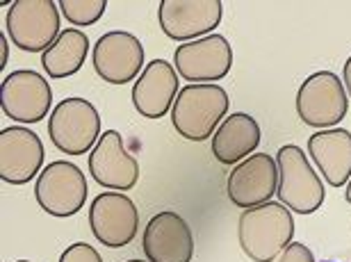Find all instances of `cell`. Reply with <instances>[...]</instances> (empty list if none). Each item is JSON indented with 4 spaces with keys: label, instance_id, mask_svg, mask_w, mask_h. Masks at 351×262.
<instances>
[{
    "label": "cell",
    "instance_id": "28",
    "mask_svg": "<svg viewBox=\"0 0 351 262\" xmlns=\"http://www.w3.org/2000/svg\"><path fill=\"white\" fill-rule=\"evenodd\" d=\"M16 262H30V260H16Z\"/></svg>",
    "mask_w": 351,
    "mask_h": 262
},
{
    "label": "cell",
    "instance_id": "26",
    "mask_svg": "<svg viewBox=\"0 0 351 262\" xmlns=\"http://www.w3.org/2000/svg\"><path fill=\"white\" fill-rule=\"evenodd\" d=\"M345 198H347V203H351V178L347 182V189H345Z\"/></svg>",
    "mask_w": 351,
    "mask_h": 262
},
{
    "label": "cell",
    "instance_id": "21",
    "mask_svg": "<svg viewBox=\"0 0 351 262\" xmlns=\"http://www.w3.org/2000/svg\"><path fill=\"white\" fill-rule=\"evenodd\" d=\"M105 0H60V12L71 25H94L105 14Z\"/></svg>",
    "mask_w": 351,
    "mask_h": 262
},
{
    "label": "cell",
    "instance_id": "19",
    "mask_svg": "<svg viewBox=\"0 0 351 262\" xmlns=\"http://www.w3.org/2000/svg\"><path fill=\"white\" fill-rule=\"evenodd\" d=\"M261 139L263 132L256 119L247 112H235L223 119L213 134V155L221 165L235 167L258 151Z\"/></svg>",
    "mask_w": 351,
    "mask_h": 262
},
{
    "label": "cell",
    "instance_id": "23",
    "mask_svg": "<svg viewBox=\"0 0 351 262\" xmlns=\"http://www.w3.org/2000/svg\"><path fill=\"white\" fill-rule=\"evenodd\" d=\"M274 262H315V256H313V251L308 249L306 244L292 242V244L285 246L283 253H280V256Z\"/></svg>",
    "mask_w": 351,
    "mask_h": 262
},
{
    "label": "cell",
    "instance_id": "18",
    "mask_svg": "<svg viewBox=\"0 0 351 262\" xmlns=\"http://www.w3.org/2000/svg\"><path fill=\"white\" fill-rule=\"evenodd\" d=\"M308 155L333 187H345L351 178V132L345 128H328L311 134Z\"/></svg>",
    "mask_w": 351,
    "mask_h": 262
},
{
    "label": "cell",
    "instance_id": "1",
    "mask_svg": "<svg viewBox=\"0 0 351 262\" xmlns=\"http://www.w3.org/2000/svg\"><path fill=\"white\" fill-rule=\"evenodd\" d=\"M294 237V217L280 201H269L242 212L237 239L254 262H274Z\"/></svg>",
    "mask_w": 351,
    "mask_h": 262
},
{
    "label": "cell",
    "instance_id": "2",
    "mask_svg": "<svg viewBox=\"0 0 351 262\" xmlns=\"http://www.w3.org/2000/svg\"><path fill=\"white\" fill-rule=\"evenodd\" d=\"M228 94L219 84H187L171 108V123L180 137L206 141L228 115Z\"/></svg>",
    "mask_w": 351,
    "mask_h": 262
},
{
    "label": "cell",
    "instance_id": "22",
    "mask_svg": "<svg viewBox=\"0 0 351 262\" xmlns=\"http://www.w3.org/2000/svg\"><path fill=\"white\" fill-rule=\"evenodd\" d=\"M60 262H103L101 253H98L91 244L75 242L60 256Z\"/></svg>",
    "mask_w": 351,
    "mask_h": 262
},
{
    "label": "cell",
    "instance_id": "14",
    "mask_svg": "<svg viewBox=\"0 0 351 262\" xmlns=\"http://www.w3.org/2000/svg\"><path fill=\"white\" fill-rule=\"evenodd\" d=\"M278 189V165L271 155L254 153L228 174L226 194L237 208H256L269 203Z\"/></svg>",
    "mask_w": 351,
    "mask_h": 262
},
{
    "label": "cell",
    "instance_id": "29",
    "mask_svg": "<svg viewBox=\"0 0 351 262\" xmlns=\"http://www.w3.org/2000/svg\"><path fill=\"white\" fill-rule=\"evenodd\" d=\"M324 262H331V260H324Z\"/></svg>",
    "mask_w": 351,
    "mask_h": 262
},
{
    "label": "cell",
    "instance_id": "6",
    "mask_svg": "<svg viewBox=\"0 0 351 262\" xmlns=\"http://www.w3.org/2000/svg\"><path fill=\"white\" fill-rule=\"evenodd\" d=\"M349 96L333 71L308 75L297 91V115L311 128H333L347 117Z\"/></svg>",
    "mask_w": 351,
    "mask_h": 262
},
{
    "label": "cell",
    "instance_id": "5",
    "mask_svg": "<svg viewBox=\"0 0 351 262\" xmlns=\"http://www.w3.org/2000/svg\"><path fill=\"white\" fill-rule=\"evenodd\" d=\"M7 34L25 53H41L60 37V5L53 0H16L7 12Z\"/></svg>",
    "mask_w": 351,
    "mask_h": 262
},
{
    "label": "cell",
    "instance_id": "24",
    "mask_svg": "<svg viewBox=\"0 0 351 262\" xmlns=\"http://www.w3.org/2000/svg\"><path fill=\"white\" fill-rule=\"evenodd\" d=\"M0 67L5 69L7 64V58H10V44H7V39H5V32H0Z\"/></svg>",
    "mask_w": 351,
    "mask_h": 262
},
{
    "label": "cell",
    "instance_id": "27",
    "mask_svg": "<svg viewBox=\"0 0 351 262\" xmlns=\"http://www.w3.org/2000/svg\"><path fill=\"white\" fill-rule=\"evenodd\" d=\"M128 262H149V260H128Z\"/></svg>",
    "mask_w": 351,
    "mask_h": 262
},
{
    "label": "cell",
    "instance_id": "13",
    "mask_svg": "<svg viewBox=\"0 0 351 262\" xmlns=\"http://www.w3.org/2000/svg\"><path fill=\"white\" fill-rule=\"evenodd\" d=\"M44 144L39 134L10 126L0 130V180L7 185H25L44 171Z\"/></svg>",
    "mask_w": 351,
    "mask_h": 262
},
{
    "label": "cell",
    "instance_id": "8",
    "mask_svg": "<svg viewBox=\"0 0 351 262\" xmlns=\"http://www.w3.org/2000/svg\"><path fill=\"white\" fill-rule=\"evenodd\" d=\"M173 64L189 82L215 84V80H223L233 67V48L223 34H208L176 48Z\"/></svg>",
    "mask_w": 351,
    "mask_h": 262
},
{
    "label": "cell",
    "instance_id": "11",
    "mask_svg": "<svg viewBox=\"0 0 351 262\" xmlns=\"http://www.w3.org/2000/svg\"><path fill=\"white\" fill-rule=\"evenodd\" d=\"M91 64L96 75L110 84L132 82L142 75L144 67V46L132 32L112 30L105 32L94 44Z\"/></svg>",
    "mask_w": 351,
    "mask_h": 262
},
{
    "label": "cell",
    "instance_id": "7",
    "mask_svg": "<svg viewBox=\"0 0 351 262\" xmlns=\"http://www.w3.org/2000/svg\"><path fill=\"white\" fill-rule=\"evenodd\" d=\"M39 208L51 217H73L87 201V180L78 165L66 160L51 162L34 185Z\"/></svg>",
    "mask_w": 351,
    "mask_h": 262
},
{
    "label": "cell",
    "instance_id": "4",
    "mask_svg": "<svg viewBox=\"0 0 351 262\" xmlns=\"http://www.w3.org/2000/svg\"><path fill=\"white\" fill-rule=\"evenodd\" d=\"M48 134L60 153H89L101 139V115L85 98H64L51 112Z\"/></svg>",
    "mask_w": 351,
    "mask_h": 262
},
{
    "label": "cell",
    "instance_id": "20",
    "mask_svg": "<svg viewBox=\"0 0 351 262\" xmlns=\"http://www.w3.org/2000/svg\"><path fill=\"white\" fill-rule=\"evenodd\" d=\"M89 53V39L78 27H66L55 39V44L41 55V67L53 80L75 75L82 69Z\"/></svg>",
    "mask_w": 351,
    "mask_h": 262
},
{
    "label": "cell",
    "instance_id": "9",
    "mask_svg": "<svg viewBox=\"0 0 351 262\" xmlns=\"http://www.w3.org/2000/svg\"><path fill=\"white\" fill-rule=\"evenodd\" d=\"M53 105L51 84L32 69L14 71L0 87V108L3 115L19 123H39Z\"/></svg>",
    "mask_w": 351,
    "mask_h": 262
},
{
    "label": "cell",
    "instance_id": "16",
    "mask_svg": "<svg viewBox=\"0 0 351 262\" xmlns=\"http://www.w3.org/2000/svg\"><path fill=\"white\" fill-rule=\"evenodd\" d=\"M89 174L105 189H132L139 180L137 160L123 148V139L117 130L101 134L89 153Z\"/></svg>",
    "mask_w": 351,
    "mask_h": 262
},
{
    "label": "cell",
    "instance_id": "25",
    "mask_svg": "<svg viewBox=\"0 0 351 262\" xmlns=\"http://www.w3.org/2000/svg\"><path fill=\"white\" fill-rule=\"evenodd\" d=\"M342 80H345V89L351 98V58L345 62V71H342Z\"/></svg>",
    "mask_w": 351,
    "mask_h": 262
},
{
    "label": "cell",
    "instance_id": "17",
    "mask_svg": "<svg viewBox=\"0 0 351 262\" xmlns=\"http://www.w3.org/2000/svg\"><path fill=\"white\" fill-rule=\"evenodd\" d=\"M180 94L178 71L167 60H151L132 84V108L144 119H162L169 115Z\"/></svg>",
    "mask_w": 351,
    "mask_h": 262
},
{
    "label": "cell",
    "instance_id": "10",
    "mask_svg": "<svg viewBox=\"0 0 351 262\" xmlns=\"http://www.w3.org/2000/svg\"><path fill=\"white\" fill-rule=\"evenodd\" d=\"M223 19L221 0H162L158 21L162 32L173 41H196L213 34Z\"/></svg>",
    "mask_w": 351,
    "mask_h": 262
},
{
    "label": "cell",
    "instance_id": "15",
    "mask_svg": "<svg viewBox=\"0 0 351 262\" xmlns=\"http://www.w3.org/2000/svg\"><path fill=\"white\" fill-rule=\"evenodd\" d=\"M142 249L149 262H192V228L178 212H158L144 228Z\"/></svg>",
    "mask_w": 351,
    "mask_h": 262
},
{
    "label": "cell",
    "instance_id": "3",
    "mask_svg": "<svg viewBox=\"0 0 351 262\" xmlns=\"http://www.w3.org/2000/svg\"><path fill=\"white\" fill-rule=\"evenodd\" d=\"M278 201L297 215H313L326 198L324 182L308 162V155L297 144L278 148Z\"/></svg>",
    "mask_w": 351,
    "mask_h": 262
},
{
    "label": "cell",
    "instance_id": "12",
    "mask_svg": "<svg viewBox=\"0 0 351 262\" xmlns=\"http://www.w3.org/2000/svg\"><path fill=\"white\" fill-rule=\"evenodd\" d=\"M89 226L98 242L110 249L128 246L139 228L137 205L121 192H103L89 205Z\"/></svg>",
    "mask_w": 351,
    "mask_h": 262
}]
</instances>
